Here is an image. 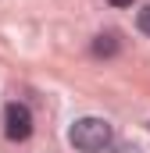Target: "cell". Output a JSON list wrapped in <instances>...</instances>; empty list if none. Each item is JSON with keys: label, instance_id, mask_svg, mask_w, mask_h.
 I'll use <instances>...</instances> for the list:
<instances>
[{"label": "cell", "instance_id": "cell-1", "mask_svg": "<svg viewBox=\"0 0 150 153\" xmlns=\"http://www.w3.org/2000/svg\"><path fill=\"white\" fill-rule=\"evenodd\" d=\"M68 139H72L75 150H82V153H104L111 146L114 132L104 117H79L72 125V132H68Z\"/></svg>", "mask_w": 150, "mask_h": 153}, {"label": "cell", "instance_id": "cell-2", "mask_svg": "<svg viewBox=\"0 0 150 153\" xmlns=\"http://www.w3.org/2000/svg\"><path fill=\"white\" fill-rule=\"evenodd\" d=\"M4 132L14 143H25L32 135V111L25 103H7L4 107Z\"/></svg>", "mask_w": 150, "mask_h": 153}, {"label": "cell", "instance_id": "cell-3", "mask_svg": "<svg viewBox=\"0 0 150 153\" xmlns=\"http://www.w3.org/2000/svg\"><path fill=\"white\" fill-rule=\"evenodd\" d=\"M114 50H118V39H114V32H104V36L93 39V53H97V57H111Z\"/></svg>", "mask_w": 150, "mask_h": 153}, {"label": "cell", "instance_id": "cell-4", "mask_svg": "<svg viewBox=\"0 0 150 153\" xmlns=\"http://www.w3.org/2000/svg\"><path fill=\"white\" fill-rule=\"evenodd\" d=\"M136 29H140L143 36H150V4L140 11V14H136Z\"/></svg>", "mask_w": 150, "mask_h": 153}, {"label": "cell", "instance_id": "cell-5", "mask_svg": "<svg viewBox=\"0 0 150 153\" xmlns=\"http://www.w3.org/2000/svg\"><path fill=\"white\" fill-rule=\"evenodd\" d=\"M111 7H132V0H107Z\"/></svg>", "mask_w": 150, "mask_h": 153}]
</instances>
